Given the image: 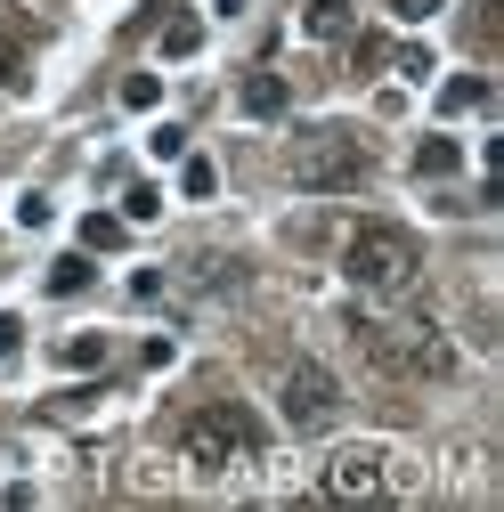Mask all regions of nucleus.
<instances>
[{
  "instance_id": "nucleus-21",
  "label": "nucleus",
  "mask_w": 504,
  "mask_h": 512,
  "mask_svg": "<svg viewBox=\"0 0 504 512\" xmlns=\"http://www.w3.org/2000/svg\"><path fill=\"white\" fill-rule=\"evenodd\" d=\"M212 9H220V17H244V0H212Z\"/></svg>"
},
{
  "instance_id": "nucleus-13",
  "label": "nucleus",
  "mask_w": 504,
  "mask_h": 512,
  "mask_svg": "<svg viewBox=\"0 0 504 512\" xmlns=\"http://www.w3.org/2000/svg\"><path fill=\"white\" fill-rule=\"evenodd\" d=\"M196 49H204V25H196V17L163 25V57H196Z\"/></svg>"
},
{
  "instance_id": "nucleus-4",
  "label": "nucleus",
  "mask_w": 504,
  "mask_h": 512,
  "mask_svg": "<svg viewBox=\"0 0 504 512\" xmlns=\"http://www.w3.org/2000/svg\"><path fill=\"white\" fill-rule=\"evenodd\" d=\"M293 179L318 187V196H342V187L366 179V147H358L350 131H309V139L293 147Z\"/></svg>"
},
{
  "instance_id": "nucleus-17",
  "label": "nucleus",
  "mask_w": 504,
  "mask_h": 512,
  "mask_svg": "<svg viewBox=\"0 0 504 512\" xmlns=\"http://www.w3.org/2000/svg\"><path fill=\"white\" fill-rule=\"evenodd\" d=\"M0 90H25V49L0 41Z\"/></svg>"
},
{
  "instance_id": "nucleus-9",
  "label": "nucleus",
  "mask_w": 504,
  "mask_h": 512,
  "mask_svg": "<svg viewBox=\"0 0 504 512\" xmlns=\"http://www.w3.org/2000/svg\"><path fill=\"white\" fill-rule=\"evenodd\" d=\"M456 163H464L456 139H423V147H415V179H456Z\"/></svg>"
},
{
  "instance_id": "nucleus-5",
  "label": "nucleus",
  "mask_w": 504,
  "mask_h": 512,
  "mask_svg": "<svg viewBox=\"0 0 504 512\" xmlns=\"http://www.w3.org/2000/svg\"><path fill=\"white\" fill-rule=\"evenodd\" d=\"M277 407H285V423H293V431H326V423L342 415V382H334V366H318V358L285 366Z\"/></svg>"
},
{
  "instance_id": "nucleus-20",
  "label": "nucleus",
  "mask_w": 504,
  "mask_h": 512,
  "mask_svg": "<svg viewBox=\"0 0 504 512\" xmlns=\"http://www.w3.org/2000/svg\"><path fill=\"white\" fill-rule=\"evenodd\" d=\"M399 17H415V25H423V17H439V0H399Z\"/></svg>"
},
{
  "instance_id": "nucleus-16",
  "label": "nucleus",
  "mask_w": 504,
  "mask_h": 512,
  "mask_svg": "<svg viewBox=\"0 0 504 512\" xmlns=\"http://www.w3.org/2000/svg\"><path fill=\"white\" fill-rule=\"evenodd\" d=\"M155 98H163V82H155V74H131V82H122V106H139V114H147Z\"/></svg>"
},
{
  "instance_id": "nucleus-2",
  "label": "nucleus",
  "mask_w": 504,
  "mask_h": 512,
  "mask_svg": "<svg viewBox=\"0 0 504 512\" xmlns=\"http://www.w3.org/2000/svg\"><path fill=\"white\" fill-rule=\"evenodd\" d=\"M179 456L196 472H244V464H261V423L244 407H196L179 423Z\"/></svg>"
},
{
  "instance_id": "nucleus-11",
  "label": "nucleus",
  "mask_w": 504,
  "mask_h": 512,
  "mask_svg": "<svg viewBox=\"0 0 504 512\" xmlns=\"http://www.w3.org/2000/svg\"><path fill=\"white\" fill-rule=\"evenodd\" d=\"M114 244H122V220L114 212H90L82 220V252H114Z\"/></svg>"
},
{
  "instance_id": "nucleus-14",
  "label": "nucleus",
  "mask_w": 504,
  "mask_h": 512,
  "mask_svg": "<svg viewBox=\"0 0 504 512\" xmlns=\"http://www.w3.org/2000/svg\"><path fill=\"white\" fill-rule=\"evenodd\" d=\"M179 187H187V196H212V187H220V171H212L204 155H187V163H179Z\"/></svg>"
},
{
  "instance_id": "nucleus-6",
  "label": "nucleus",
  "mask_w": 504,
  "mask_h": 512,
  "mask_svg": "<svg viewBox=\"0 0 504 512\" xmlns=\"http://www.w3.org/2000/svg\"><path fill=\"white\" fill-rule=\"evenodd\" d=\"M383 488H391V456H383V447H342V456L326 464V496L334 504H366Z\"/></svg>"
},
{
  "instance_id": "nucleus-12",
  "label": "nucleus",
  "mask_w": 504,
  "mask_h": 512,
  "mask_svg": "<svg viewBox=\"0 0 504 512\" xmlns=\"http://www.w3.org/2000/svg\"><path fill=\"white\" fill-rule=\"evenodd\" d=\"M309 33H318V41L350 33V0H318V9H309Z\"/></svg>"
},
{
  "instance_id": "nucleus-3",
  "label": "nucleus",
  "mask_w": 504,
  "mask_h": 512,
  "mask_svg": "<svg viewBox=\"0 0 504 512\" xmlns=\"http://www.w3.org/2000/svg\"><path fill=\"white\" fill-rule=\"evenodd\" d=\"M366 358L391 366V374H415V382H448L456 374V350L439 342V326H358Z\"/></svg>"
},
{
  "instance_id": "nucleus-18",
  "label": "nucleus",
  "mask_w": 504,
  "mask_h": 512,
  "mask_svg": "<svg viewBox=\"0 0 504 512\" xmlns=\"http://www.w3.org/2000/svg\"><path fill=\"white\" fill-rule=\"evenodd\" d=\"M155 212H163L155 187H131V196H122V220H155Z\"/></svg>"
},
{
  "instance_id": "nucleus-10",
  "label": "nucleus",
  "mask_w": 504,
  "mask_h": 512,
  "mask_svg": "<svg viewBox=\"0 0 504 512\" xmlns=\"http://www.w3.org/2000/svg\"><path fill=\"white\" fill-rule=\"evenodd\" d=\"M90 285V252H66V261H49V293H82Z\"/></svg>"
},
{
  "instance_id": "nucleus-19",
  "label": "nucleus",
  "mask_w": 504,
  "mask_h": 512,
  "mask_svg": "<svg viewBox=\"0 0 504 512\" xmlns=\"http://www.w3.org/2000/svg\"><path fill=\"white\" fill-rule=\"evenodd\" d=\"M17 342H25V326H17L9 309H0V358H17Z\"/></svg>"
},
{
  "instance_id": "nucleus-1",
  "label": "nucleus",
  "mask_w": 504,
  "mask_h": 512,
  "mask_svg": "<svg viewBox=\"0 0 504 512\" xmlns=\"http://www.w3.org/2000/svg\"><path fill=\"white\" fill-rule=\"evenodd\" d=\"M342 277H350L358 293H374V301H399V293H415V277H423V252H415L407 228H358L350 252H342Z\"/></svg>"
},
{
  "instance_id": "nucleus-15",
  "label": "nucleus",
  "mask_w": 504,
  "mask_h": 512,
  "mask_svg": "<svg viewBox=\"0 0 504 512\" xmlns=\"http://www.w3.org/2000/svg\"><path fill=\"white\" fill-rule=\"evenodd\" d=\"M66 366H106V334H74L66 342Z\"/></svg>"
},
{
  "instance_id": "nucleus-7",
  "label": "nucleus",
  "mask_w": 504,
  "mask_h": 512,
  "mask_svg": "<svg viewBox=\"0 0 504 512\" xmlns=\"http://www.w3.org/2000/svg\"><path fill=\"white\" fill-rule=\"evenodd\" d=\"M244 114L277 122V114H285V74H244Z\"/></svg>"
},
{
  "instance_id": "nucleus-8",
  "label": "nucleus",
  "mask_w": 504,
  "mask_h": 512,
  "mask_svg": "<svg viewBox=\"0 0 504 512\" xmlns=\"http://www.w3.org/2000/svg\"><path fill=\"white\" fill-rule=\"evenodd\" d=\"M480 106H488V74H456L439 90V114H480Z\"/></svg>"
}]
</instances>
